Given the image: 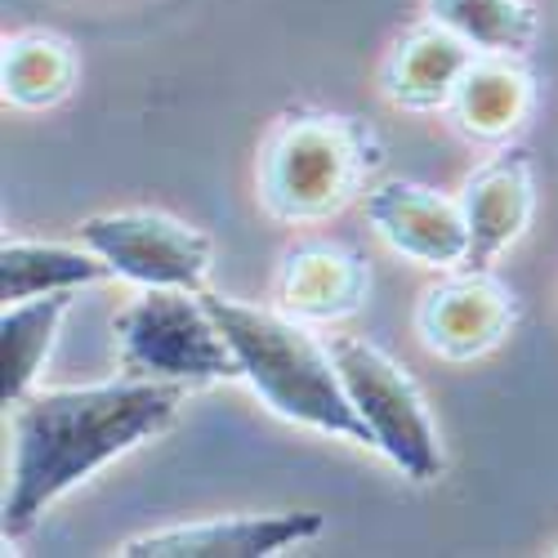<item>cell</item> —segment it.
I'll return each instance as SVG.
<instances>
[{
  "label": "cell",
  "mask_w": 558,
  "mask_h": 558,
  "mask_svg": "<svg viewBox=\"0 0 558 558\" xmlns=\"http://www.w3.org/2000/svg\"><path fill=\"white\" fill-rule=\"evenodd\" d=\"M117 344L125 376L166 385H219L242 380V362L215 322L206 291L144 287L117 317Z\"/></svg>",
  "instance_id": "obj_4"
},
{
  "label": "cell",
  "mask_w": 558,
  "mask_h": 558,
  "mask_svg": "<svg viewBox=\"0 0 558 558\" xmlns=\"http://www.w3.org/2000/svg\"><path fill=\"white\" fill-rule=\"evenodd\" d=\"M72 295L76 291H54L23 304H5V317H0V402L5 407L23 402L36 389L40 366L50 357L54 336L72 308Z\"/></svg>",
  "instance_id": "obj_15"
},
{
  "label": "cell",
  "mask_w": 558,
  "mask_h": 558,
  "mask_svg": "<svg viewBox=\"0 0 558 558\" xmlns=\"http://www.w3.org/2000/svg\"><path fill=\"white\" fill-rule=\"evenodd\" d=\"M376 161V138L353 117L291 112L268 134L259 161V202L287 223L327 219L362 193Z\"/></svg>",
  "instance_id": "obj_3"
},
{
  "label": "cell",
  "mask_w": 558,
  "mask_h": 558,
  "mask_svg": "<svg viewBox=\"0 0 558 558\" xmlns=\"http://www.w3.org/2000/svg\"><path fill=\"white\" fill-rule=\"evenodd\" d=\"M434 23L470 40L478 54H523L536 40V14L523 0H425Z\"/></svg>",
  "instance_id": "obj_17"
},
{
  "label": "cell",
  "mask_w": 558,
  "mask_h": 558,
  "mask_svg": "<svg viewBox=\"0 0 558 558\" xmlns=\"http://www.w3.org/2000/svg\"><path fill=\"white\" fill-rule=\"evenodd\" d=\"M183 393V385L125 376L81 389H32L14 402V460L0 505L5 541L27 536L45 509L104 464L166 434Z\"/></svg>",
  "instance_id": "obj_1"
},
{
  "label": "cell",
  "mask_w": 558,
  "mask_h": 558,
  "mask_svg": "<svg viewBox=\"0 0 558 558\" xmlns=\"http://www.w3.org/2000/svg\"><path fill=\"white\" fill-rule=\"evenodd\" d=\"M206 304L242 362V380H251V389L282 421L371 447L362 415L344 393L331 344H322L304 327V317L287 308H259L228 295H210V291H206Z\"/></svg>",
  "instance_id": "obj_2"
},
{
  "label": "cell",
  "mask_w": 558,
  "mask_h": 558,
  "mask_svg": "<svg viewBox=\"0 0 558 558\" xmlns=\"http://www.w3.org/2000/svg\"><path fill=\"white\" fill-rule=\"evenodd\" d=\"M514 322L519 300L500 277H492V268H460L456 277L425 291L421 308H415V327H421L425 344L451 362H474L492 353Z\"/></svg>",
  "instance_id": "obj_7"
},
{
  "label": "cell",
  "mask_w": 558,
  "mask_h": 558,
  "mask_svg": "<svg viewBox=\"0 0 558 558\" xmlns=\"http://www.w3.org/2000/svg\"><path fill=\"white\" fill-rule=\"evenodd\" d=\"M532 104H536L532 72L514 63V54H478L456 89L451 112L470 138L500 144V138H509L527 121Z\"/></svg>",
  "instance_id": "obj_13"
},
{
  "label": "cell",
  "mask_w": 558,
  "mask_h": 558,
  "mask_svg": "<svg viewBox=\"0 0 558 558\" xmlns=\"http://www.w3.org/2000/svg\"><path fill=\"white\" fill-rule=\"evenodd\" d=\"M76 81V54L72 45L50 32H23L5 40L0 59V85L14 108H54L72 95Z\"/></svg>",
  "instance_id": "obj_16"
},
{
  "label": "cell",
  "mask_w": 558,
  "mask_h": 558,
  "mask_svg": "<svg viewBox=\"0 0 558 558\" xmlns=\"http://www.w3.org/2000/svg\"><path fill=\"white\" fill-rule=\"evenodd\" d=\"M81 242L95 251L112 277L134 287H179L202 291L215 246L202 228L161 210H108L81 223Z\"/></svg>",
  "instance_id": "obj_6"
},
{
  "label": "cell",
  "mask_w": 558,
  "mask_h": 558,
  "mask_svg": "<svg viewBox=\"0 0 558 558\" xmlns=\"http://www.w3.org/2000/svg\"><path fill=\"white\" fill-rule=\"evenodd\" d=\"M366 264L349 246L308 242L295 246L277 272V308H287L304 322H336L349 317L366 300Z\"/></svg>",
  "instance_id": "obj_12"
},
{
  "label": "cell",
  "mask_w": 558,
  "mask_h": 558,
  "mask_svg": "<svg viewBox=\"0 0 558 558\" xmlns=\"http://www.w3.org/2000/svg\"><path fill=\"white\" fill-rule=\"evenodd\" d=\"M327 519L313 509L295 514H246V519H202L174 523L144 536H130L121 545L125 558H268L300 541H313Z\"/></svg>",
  "instance_id": "obj_9"
},
{
  "label": "cell",
  "mask_w": 558,
  "mask_h": 558,
  "mask_svg": "<svg viewBox=\"0 0 558 558\" xmlns=\"http://www.w3.org/2000/svg\"><path fill=\"white\" fill-rule=\"evenodd\" d=\"M112 277V268L81 246H63V242H27V238H10L0 246V300L5 304H23L36 295H54V291H81Z\"/></svg>",
  "instance_id": "obj_14"
},
{
  "label": "cell",
  "mask_w": 558,
  "mask_h": 558,
  "mask_svg": "<svg viewBox=\"0 0 558 558\" xmlns=\"http://www.w3.org/2000/svg\"><path fill=\"white\" fill-rule=\"evenodd\" d=\"M478 50L470 40H460L456 32H447L442 23H425L411 27L385 63V95L398 108L411 112H434V108H451L456 89L464 81V72L474 68Z\"/></svg>",
  "instance_id": "obj_11"
},
{
  "label": "cell",
  "mask_w": 558,
  "mask_h": 558,
  "mask_svg": "<svg viewBox=\"0 0 558 558\" xmlns=\"http://www.w3.org/2000/svg\"><path fill=\"white\" fill-rule=\"evenodd\" d=\"M366 215L398 255L425 268H464L470 259V223L460 197H442L411 179H389L366 189Z\"/></svg>",
  "instance_id": "obj_8"
},
{
  "label": "cell",
  "mask_w": 558,
  "mask_h": 558,
  "mask_svg": "<svg viewBox=\"0 0 558 558\" xmlns=\"http://www.w3.org/2000/svg\"><path fill=\"white\" fill-rule=\"evenodd\" d=\"M460 210L464 223H470V259H464V268H492L496 255L514 246L532 223L536 210L532 157L519 148L492 157L460 189Z\"/></svg>",
  "instance_id": "obj_10"
},
{
  "label": "cell",
  "mask_w": 558,
  "mask_h": 558,
  "mask_svg": "<svg viewBox=\"0 0 558 558\" xmlns=\"http://www.w3.org/2000/svg\"><path fill=\"white\" fill-rule=\"evenodd\" d=\"M327 344L340 366L344 393L371 434V447L389 456V464L411 483H434L442 474V442L425 393L407 376V366L357 336H331Z\"/></svg>",
  "instance_id": "obj_5"
}]
</instances>
